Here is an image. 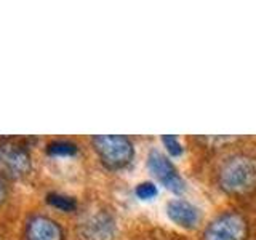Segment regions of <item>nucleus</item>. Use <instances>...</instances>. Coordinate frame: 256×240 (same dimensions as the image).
<instances>
[{
    "label": "nucleus",
    "mask_w": 256,
    "mask_h": 240,
    "mask_svg": "<svg viewBox=\"0 0 256 240\" xmlns=\"http://www.w3.org/2000/svg\"><path fill=\"white\" fill-rule=\"evenodd\" d=\"M24 240H64V232L54 220L32 214L24 224Z\"/></svg>",
    "instance_id": "7"
},
{
    "label": "nucleus",
    "mask_w": 256,
    "mask_h": 240,
    "mask_svg": "<svg viewBox=\"0 0 256 240\" xmlns=\"http://www.w3.org/2000/svg\"><path fill=\"white\" fill-rule=\"evenodd\" d=\"M148 166L150 173L164 184L165 188H168L173 192H182L184 190V181L180 176V173L176 172V168L173 164L168 160L166 156H164L158 150H150L148 157Z\"/></svg>",
    "instance_id": "6"
},
{
    "label": "nucleus",
    "mask_w": 256,
    "mask_h": 240,
    "mask_svg": "<svg viewBox=\"0 0 256 240\" xmlns=\"http://www.w3.org/2000/svg\"><path fill=\"white\" fill-rule=\"evenodd\" d=\"M46 202L52 206L58 208L61 212H74L77 208V202L69 196H62L58 192H52V194L46 196Z\"/></svg>",
    "instance_id": "10"
},
{
    "label": "nucleus",
    "mask_w": 256,
    "mask_h": 240,
    "mask_svg": "<svg viewBox=\"0 0 256 240\" xmlns=\"http://www.w3.org/2000/svg\"><path fill=\"white\" fill-rule=\"evenodd\" d=\"M162 141H164V144H165L166 150L170 152V156L178 157V156L182 154V146H181V142L178 141V138H176V136H173V134H166V136H164V138H162Z\"/></svg>",
    "instance_id": "11"
},
{
    "label": "nucleus",
    "mask_w": 256,
    "mask_h": 240,
    "mask_svg": "<svg viewBox=\"0 0 256 240\" xmlns=\"http://www.w3.org/2000/svg\"><path fill=\"white\" fill-rule=\"evenodd\" d=\"M78 236L82 240H112L116 236V221L102 210L86 214L78 224Z\"/></svg>",
    "instance_id": "5"
},
{
    "label": "nucleus",
    "mask_w": 256,
    "mask_h": 240,
    "mask_svg": "<svg viewBox=\"0 0 256 240\" xmlns=\"http://www.w3.org/2000/svg\"><path fill=\"white\" fill-rule=\"evenodd\" d=\"M5 198H6V188H5V184H4L2 178H0V206L4 205Z\"/></svg>",
    "instance_id": "13"
},
{
    "label": "nucleus",
    "mask_w": 256,
    "mask_h": 240,
    "mask_svg": "<svg viewBox=\"0 0 256 240\" xmlns=\"http://www.w3.org/2000/svg\"><path fill=\"white\" fill-rule=\"evenodd\" d=\"M136 196H138L140 198L149 200V198L157 196V188L152 182H149V181L141 182V184H138V186H136Z\"/></svg>",
    "instance_id": "12"
},
{
    "label": "nucleus",
    "mask_w": 256,
    "mask_h": 240,
    "mask_svg": "<svg viewBox=\"0 0 256 240\" xmlns=\"http://www.w3.org/2000/svg\"><path fill=\"white\" fill-rule=\"evenodd\" d=\"M77 152V146L70 141H64V140H58V141H52L46 146V154L48 156H56V157H69L74 156Z\"/></svg>",
    "instance_id": "9"
},
{
    "label": "nucleus",
    "mask_w": 256,
    "mask_h": 240,
    "mask_svg": "<svg viewBox=\"0 0 256 240\" xmlns=\"http://www.w3.org/2000/svg\"><path fill=\"white\" fill-rule=\"evenodd\" d=\"M166 213L172 221L188 229L197 226L200 221L198 210L192 204L186 202V200H172V202H168Z\"/></svg>",
    "instance_id": "8"
},
{
    "label": "nucleus",
    "mask_w": 256,
    "mask_h": 240,
    "mask_svg": "<svg viewBox=\"0 0 256 240\" xmlns=\"http://www.w3.org/2000/svg\"><path fill=\"white\" fill-rule=\"evenodd\" d=\"M246 222L238 213L228 212L213 220L205 229L204 240H245Z\"/></svg>",
    "instance_id": "4"
},
{
    "label": "nucleus",
    "mask_w": 256,
    "mask_h": 240,
    "mask_svg": "<svg viewBox=\"0 0 256 240\" xmlns=\"http://www.w3.org/2000/svg\"><path fill=\"white\" fill-rule=\"evenodd\" d=\"M32 160L26 144L21 140L0 138V178L22 180L30 173Z\"/></svg>",
    "instance_id": "2"
},
{
    "label": "nucleus",
    "mask_w": 256,
    "mask_h": 240,
    "mask_svg": "<svg viewBox=\"0 0 256 240\" xmlns=\"http://www.w3.org/2000/svg\"><path fill=\"white\" fill-rule=\"evenodd\" d=\"M93 148L98 152L101 162L110 170H120L133 158V144L122 134H101L93 136Z\"/></svg>",
    "instance_id": "3"
},
{
    "label": "nucleus",
    "mask_w": 256,
    "mask_h": 240,
    "mask_svg": "<svg viewBox=\"0 0 256 240\" xmlns=\"http://www.w3.org/2000/svg\"><path fill=\"white\" fill-rule=\"evenodd\" d=\"M220 184L229 194H246L256 188V158L238 154L220 168Z\"/></svg>",
    "instance_id": "1"
}]
</instances>
